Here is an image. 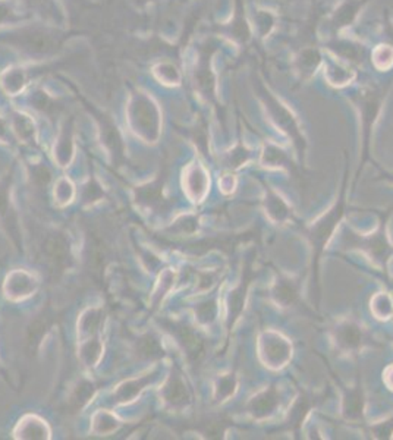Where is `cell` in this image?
I'll return each mask as SVG.
<instances>
[{
    "label": "cell",
    "instance_id": "1",
    "mask_svg": "<svg viewBox=\"0 0 393 440\" xmlns=\"http://www.w3.org/2000/svg\"><path fill=\"white\" fill-rule=\"evenodd\" d=\"M65 38L67 37L46 27H24L8 34H0V41L8 43L31 58L54 55L62 47Z\"/></svg>",
    "mask_w": 393,
    "mask_h": 440
},
{
    "label": "cell",
    "instance_id": "2",
    "mask_svg": "<svg viewBox=\"0 0 393 440\" xmlns=\"http://www.w3.org/2000/svg\"><path fill=\"white\" fill-rule=\"evenodd\" d=\"M253 85L258 99L263 103L265 109L269 112L271 121L275 122L282 131H285L291 138H293L295 143L298 146H304V139L300 132L298 122L295 119L289 107L280 99H278L275 93H271L269 87H266L265 81L261 80L258 75H253Z\"/></svg>",
    "mask_w": 393,
    "mask_h": 440
},
{
    "label": "cell",
    "instance_id": "3",
    "mask_svg": "<svg viewBox=\"0 0 393 440\" xmlns=\"http://www.w3.org/2000/svg\"><path fill=\"white\" fill-rule=\"evenodd\" d=\"M217 46L213 43H204L199 47V62L195 65L194 71V82L196 85V90L200 91L201 95L205 99L214 100L216 99V89H217V80L216 73L212 67V58L217 51Z\"/></svg>",
    "mask_w": 393,
    "mask_h": 440
},
{
    "label": "cell",
    "instance_id": "4",
    "mask_svg": "<svg viewBox=\"0 0 393 440\" xmlns=\"http://www.w3.org/2000/svg\"><path fill=\"white\" fill-rule=\"evenodd\" d=\"M131 121L134 122L137 132L139 131L147 138H157L159 135V111L156 104L146 95H135L131 103Z\"/></svg>",
    "mask_w": 393,
    "mask_h": 440
},
{
    "label": "cell",
    "instance_id": "5",
    "mask_svg": "<svg viewBox=\"0 0 393 440\" xmlns=\"http://www.w3.org/2000/svg\"><path fill=\"white\" fill-rule=\"evenodd\" d=\"M368 2L370 0H342L326 19L332 36H339L342 31L352 27Z\"/></svg>",
    "mask_w": 393,
    "mask_h": 440
},
{
    "label": "cell",
    "instance_id": "6",
    "mask_svg": "<svg viewBox=\"0 0 393 440\" xmlns=\"http://www.w3.org/2000/svg\"><path fill=\"white\" fill-rule=\"evenodd\" d=\"M219 33H222L229 40H232L239 49H245L249 41L253 40V31H251L249 21L247 18L245 3L243 0H235V10L234 16L227 24L221 25Z\"/></svg>",
    "mask_w": 393,
    "mask_h": 440
},
{
    "label": "cell",
    "instance_id": "7",
    "mask_svg": "<svg viewBox=\"0 0 393 440\" xmlns=\"http://www.w3.org/2000/svg\"><path fill=\"white\" fill-rule=\"evenodd\" d=\"M324 47L332 53L333 58L339 59L351 67L363 65L368 55L367 47L363 43L339 36H332L324 43Z\"/></svg>",
    "mask_w": 393,
    "mask_h": 440
},
{
    "label": "cell",
    "instance_id": "8",
    "mask_svg": "<svg viewBox=\"0 0 393 440\" xmlns=\"http://www.w3.org/2000/svg\"><path fill=\"white\" fill-rule=\"evenodd\" d=\"M324 56L322 50L317 46H304L301 47L292 59V68L293 72L297 73V78L300 82L310 81L314 73L320 69L323 65Z\"/></svg>",
    "mask_w": 393,
    "mask_h": 440
},
{
    "label": "cell",
    "instance_id": "9",
    "mask_svg": "<svg viewBox=\"0 0 393 440\" xmlns=\"http://www.w3.org/2000/svg\"><path fill=\"white\" fill-rule=\"evenodd\" d=\"M324 67V80L327 84H330L332 87L342 89L346 87L357 78V72L354 67L348 65V63L336 59L333 56L324 58L323 60Z\"/></svg>",
    "mask_w": 393,
    "mask_h": 440
},
{
    "label": "cell",
    "instance_id": "10",
    "mask_svg": "<svg viewBox=\"0 0 393 440\" xmlns=\"http://www.w3.org/2000/svg\"><path fill=\"white\" fill-rule=\"evenodd\" d=\"M371 65L376 71L388 72L393 68V47L388 43H380L370 53Z\"/></svg>",
    "mask_w": 393,
    "mask_h": 440
},
{
    "label": "cell",
    "instance_id": "11",
    "mask_svg": "<svg viewBox=\"0 0 393 440\" xmlns=\"http://www.w3.org/2000/svg\"><path fill=\"white\" fill-rule=\"evenodd\" d=\"M254 24H256V33L261 40H263L269 37L273 28L276 27V16L273 15L270 10L257 9L254 14Z\"/></svg>",
    "mask_w": 393,
    "mask_h": 440
},
{
    "label": "cell",
    "instance_id": "12",
    "mask_svg": "<svg viewBox=\"0 0 393 440\" xmlns=\"http://www.w3.org/2000/svg\"><path fill=\"white\" fill-rule=\"evenodd\" d=\"M160 71H156V72H160V80L163 81H166L169 84H178L181 81V75L178 72V69L175 68L173 65H169V63H163V65L159 67Z\"/></svg>",
    "mask_w": 393,
    "mask_h": 440
},
{
    "label": "cell",
    "instance_id": "13",
    "mask_svg": "<svg viewBox=\"0 0 393 440\" xmlns=\"http://www.w3.org/2000/svg\"><path fill=\"white\" fill-rule=\"evenodd\" d=\"M16 19L19 18L15 15L12 6H10L8 2L0 0V24L8 23V21H16Z\"/></svg>",
    "mask_w": 393,
    "mask_h": 440
},
{
    "label": "cell",
    "instance_id": "14",
    "mask_svg": "<svg viewBox=\"0 0 393 440\" xmlns=\"http://www.w3.org/2000/svg\"><path fill=\"white\" fill-rule=\"evenodd\" d=\"M383 43H388L393 47V23L390 21L389 15L386 14V19L383 24Z\"/></svg>",
    "mask_w": 393,
    "mask_h": 440
},
{
    "label": "cell",
    "instance_id": "15",
    "mask_svg": "<svg viewBox=\"0 0 393 440\" xmlns=\"http://www.w3.org/2000/svg\"><path fill=\"white\" fill-rule=\"evenodd\" d=\"M5 134H6V131H5V125H3L2 119H0V139H3V138H5Z\"/></svg>",
    "mask_w": 393,
    "mask_h": 440
},
{
    "label": "cell",
    "instance_id": "16",
    "mask_svg": "<svg viewBox=\"0 0 393 440\" xmlns=\"http://www.w3.org/2000/svg\"><path fill=\"white\" fill-rule=\"evenodd\" d=\"M90 2H93V3H102L103 0H90Z\"/></svg>",
    "mask_w": 393,
    "mask_h": 440
}]
</instances>
